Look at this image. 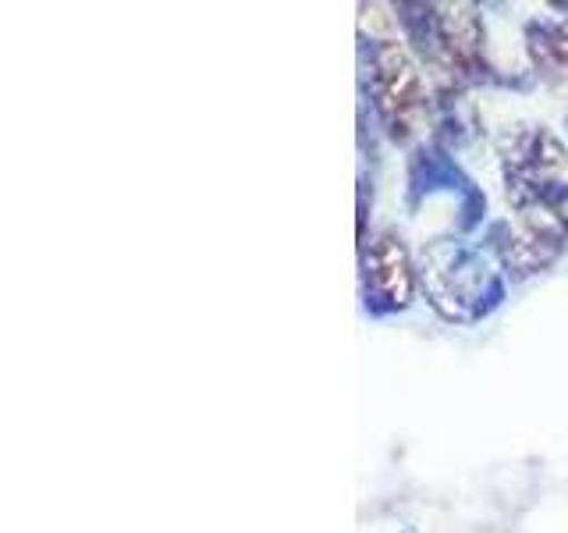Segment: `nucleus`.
I'll return each mask as SVG.
<instances>
[{"instance_id":"2","label":"nucleus","mask_w":568,"mask_h":533,"mask_svg":"<svg viewBox=\"0 0 568 533\" xmlns=\"http://www.w3.org/2000/svg\"><path fill=\"white\" fill-rule=\"evenodd\" d=\"M369 86L390 132L405 135L423 111V79L413 58L398 43H377L369 53Z\"/></svg>"},{"instance_id":"1","label":"nucleus","mask_w":568,"mask_h":533,"mask_svg":"<svg viewBox=\"0 0 568 533\" xmlns=\"http://www.w3.org/2000/svg\"><path fill=\"white\" fill-rule=\"evenodd\" d=\"M419 284L430 306L448 320H473L487 310L497 281L487 257L458 239H437L419 257Z\"/></svg>"},{"instance_id":"6","label":"nucleus","mask_w":568,"mask_h":533,"mask_svg":"<svg viewBox=\"0 0 568 533\" xmlns=\"http://www.w3.org/2000/svg\"><path fill=\"white\" fill-rule=\"evenodd\" d=\"M529 58L544 76L568 79V26L565 22H532L526 29Z\"/></svg>"},{"instance_id":"4","label":"nucleus","mask_w":568,"mask_h":533,"mask_svg":"<svg viewBox=\"0 0 568 533\" xmlns=\"http://www.w3.org/2000/svg\"><path fill=\"white\" fill-rule=\"evenodd\" d=\"M501 157H505L508 182H540V178H550L561 168L565 150L547 129L519 124V129L505 135Z\"/></svg>"},{"instance_id":"3","label":"nucleus","mask_w":568,"mask_h":533,"mask_svg":"<svg viewBox=\"0 0 568 533\" xmlns=\"http://www.w3.org/2000/svg\"><path fill=\"white\" fill-rule=\"evenodd\" d=\"M363 278H366V295L381 310H405L413 302L416 271L413 260H408V249L395 235H381L366 249Z\"/></svg>"},{"instance_id":"5","label":"nucleus","mask_w":568,"mask_h":533,"mask_svg":"<svg viewBox=\"0 0 568 533\" xmlns=\"http://www.w3.org/2000/svg\"><path fill=\"white\" fill-rule=\"evenodd\" d=\"M561 245H565V239H558L555 231H544L537 224L519 221V228H511L501 239V260L511 274L529 278V274H537V271H544V266L555 263Z\"/></svg>"}]
</instances>
